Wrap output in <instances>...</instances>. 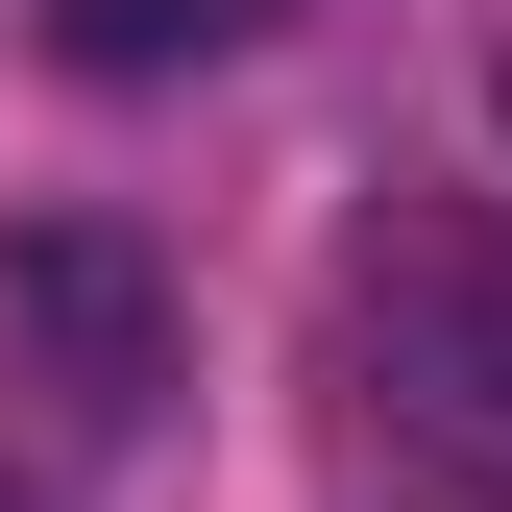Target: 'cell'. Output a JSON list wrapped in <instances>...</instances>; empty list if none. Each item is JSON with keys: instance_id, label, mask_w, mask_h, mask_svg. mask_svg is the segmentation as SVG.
Masks as SVG:
<instances>
[{"instance_id": "6da1fadb", "label": "cell", "mask_w": 512, "mask_h": 512, "mask_svg": "<svg viewBox=\"0 0 512 512\" xmlns=\"http://www.w3.org/2000/svg\"><path fill=\"white\" fill-rule=\"evenodd\" d=\"M0 317H25L49 415H98V439L171 391V269H147V220H25V244H0Z\"/></svg>"}, {"instance_id": "7a4b0ae2", "label": "cell", "mask_w": 512, "mask_h": 512, "mask_svg": "<svg viewBox=\"0 0 512 512\" xmlns=\"http://www.w3.org/2000/svg\"><path fill=\"white\" fill-rule=\"evenodd\" d=\"M366 342H391L439 415H512V269H488V244H415V269H366Z\"/></svg>"}, {"instance_id": "3957f363", "label": "cell", "mask_w": 512, "mask_h": 512, "mask_svg": "<svg viewBox=\"0 0 512 512\" xmlns=\"http://www.w3.org/2000/svg\"><path fill=\"white\" fill-rule=\"evenodd\" d=\"M269 0H49V49L74 74H196V49H244Z\"/></svg>"}, {"instance_id": "277c9868", "label": "cell", "mask_w": 512, "mask_h": 512, "mask_svg": "<svg viewBox=\"0 0 512 512\" xmlns=\"http://www.w3.org/2000/svg\"><path fill=\"white\" fill-rule=\"evenodd\" d=\"M488 122H512V49H488Z\"/></svg>"}]
</instances>
